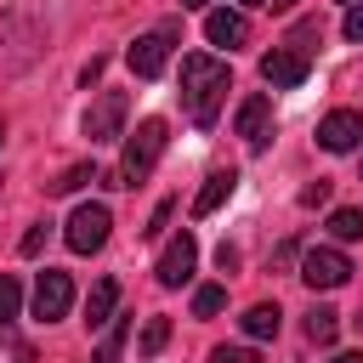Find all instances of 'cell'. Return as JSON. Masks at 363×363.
Listing matches in <instances>:
<instances>
[{
  "instance_id": "d590c367",
  "label": "cell",
  "mask_w": 363,
  "mask_h": 363,
  "mask_svg": "<svg viewBox=\"0 0 363 363\" xmlns=\"http://www.w3.org/2000/svg\"><path fill=\"white\" fill-rule=\"evenodd\" d=\"M357 170H363V164H357Z\"/></svg>"
},
{
  "instance_id": "603a6c76",
  "label": "cell",
  "mask_w": 363,
  "mask_h": 363,
  "mask_svg": "<svg viewBox=\"0 0 363 363\" xmlns=\"http://www.w3.org/2000/svg\"><path fill=\"white\" fill-rule=\"evenodd\" d=\"M210 363H261V357H255L250 346H216V352H210Z\"/></svg>"
},
{
  "instance_id": "cb8c5ba5",
  "label": "cell",
  "mask_w": 363,
  "mask_h": 363,
  "mask_svg": "<svg viewBox=\"0 0 363 363\" xmlns=\"http://www.w3.org/2000/svg\"><path fill=\"white\" fill-rule=\"evenodd\" d=\"M301 204H306V210H318V204H329V182L318 176L312 187H301Z\"/></svg>"
},
{
  "instance_id": "f546056e",
  "label": "cell",
  "mask_w": 363,
  "mask_h": 363,
  "mask_svg": "<svg viewBox=\"0 0 363 363\" xmlns=\"http://www.w3.org/2000/svg\"><path fill=\"white\" fill-rule=\"evenodd\" d=\"M335 363H363V352H340V357H335Z\"/></svg>"
},
{
  "instance_id": "277c9868",
  "label": "cell",
  "mask_w": 363,
  "mask_h": 363,
  "mask_svg": "<svg viewBox=\"0 0 363 363\" xmlns=\"http://www.w3.org/2000/svg\"><path fill=\"white\" fill-rule=\"evenodd\" d=\"M125 113H130V96H125V91H102V96L85 108L79 130H85L91 142H113V136L125 130Z\"/></svg>"
},
{
  "instance_id": "d6a6232c",
  "label": "cell",
  "mask_w": 363,
  "mask_h": 363,
  "mask_svg": "<svg viewBox=\"0 0 363 363\" xmlns=\"http://www.w3.org/2000/svg\"><path fill=\"white\" fill-rule=\"evenodd\" d=\"M238 6H272V0H238Z\"/></svg>"
},
{
  "instance_id": "9c48e42d",
  "label": "cell",
  "mask_w": 363,
  "mask_h": 363,
  "mask_svg": "<svg viewBox=\"0 0 363 363\" xmlns=\"http://www.w3.org/2000/svg\"><path fill=\"white\" fill-rule=\"evenodd\" d=\"M233 125H238L244 147H250V153H261V147L272 142V96H261V91H255V96H244V102H238V119H233Z\"/></svg>"
},
{
  "instance_id": "484cf974",
  "label": "cell",
  "mask_w": 363,
  "mask_h": 363,
  "mask_svg": "<svg viewBox=\"0 0 363 363\" xmlns=\"http://www.w3.org/2000/svg\"><path fill=\"white\" fill-rule=\"evenodd\" d=\"M17 250H23V255H40V250H45V221H40V227H28Z\"/></svg>"
},
{
  "instance_id": "83f0119b",
  "label": "cell",
  "mask_w": 363,
  "mask_h": 363,
  "mask_svg": "<svg viewBox=\"0 0 363 363\" xmlns=\"http://www.w3.org/2000/svg\"><path fill=\"white\" fill-rule=\"evenodd\" d=\"M289 261H295V238H289V244H278V250H272V272H284V267H289Z\"/></svg>"
},
{
  "instance_id": "4fadbf2b",
  "label": "cell",
  "mask_w": 363,
  "mask_h": 363,
  "mask_svg": "<svg viewBox=\"0 0 363 363\" xmlns=\"http://www.w3.org/2000/svg\"><path fill=\"white\" fill-rule=\"evenodd\" d=\"M233 187H238V170H210L204 187H199V199H193V216H216L233 199Z\"/></svg>"
},
{
  "instance_id": "30bf717a",
  "label": "cell",
  "mask_w": 363,
  "mask_h": 363,
  "mask_svg": "<svg viewBox=\"0 0 363 363\" xmlns=\"http://www.w3.org/2000/svg\"><path fill=\"white\" fill-rule=\"evenodd\" d=\"M193 261H199V244H193V233H176V238L164 244V255H159L153 278H159L164 289H182V284L193 278Z\"/></svg>"
},
{
  "instance_id": "6da1fadb",
  "label": "cell",
  "mask_w": 363,
  "mask_h": 363,
  "mask_svg": "<svg viewBox=\"0 0 363 363\" xmlns=\"http://www.w3.org/2000/svg\"><path fill=\"white\" fill-rule=\"evenodd\" d=\"M227 62L221 57H204V51H193V57H182V108H187V119L193 125H216V113H221V102H227Z\"/></svg>"
},
{
  "instance_id": "7a4b0ae2",
  "label": "cell",
  "mask_w": 363,
  "mask_h": 363,
  "mask_svg": "<svg viewBox=\"0 0 363 363\" xmlns=\"http://www.w3.org/2000/svg\"><path fill=\"white\" fill-rule=\"evenodd\" d=\"M164 142H170L164 119H142V125L125 136V153H119V170H113L108 187H142V182L153 176V164L164 159Z\"/></svg>"
},
{
  "instance_id": "8fae6325",
  "label": "cell",
  "mask_w": 363,
  "mask_h": 363,
  "mask_svg": "<svg viewBox=\"0 0 363 363\" xmlns=\"http://www.w3.org/2000/svg\"><path fill=\"white\" fill-rule=\"evenodd\" d=\"M301 278H306V289H340L352 278V261L340 250H306L301 255Z\"/></svg>"
},
{
  "instance_id": "4dcf8cb0",
  "label": "cell",
  "mask_w": 363,
  "mask_h": 363,
  "mask_svg": "<svg viewBox=\"0 0 363 363\" xmlns=\"http://www.w3.org/2000/svg\"><path fill=\"white\" fill-rule=\"evenodd\" d=\"M182 6H187V11H204V6H210V0H182Z\"/></svg>"
},
{
  "instance_id": "ffe728a7",
  "label": "cell",
  "mask_w": 363,
  "mask_h": 363,
  "mask_svg": "<svg viewBox=\"0 0 363 363\" xmlns=\"http://www.w3.org/2000/svg\"><path fill=\"white\" fill-rule=\"evenodd\" d=\"M17 306H23V284H17L11 272H0V329L17 318Z\"/></svg>"
},
{
  "instance_id": "2e32d148",
  "label": "cell",
  "mask_w": 363,
  "mask_h": 363,
  "mask_svg": "<svg viewBox=\"0 0 363 363\" xmlns=\"http://www.w3.org/2000/svg\"><path fill=\"white\" fill-rule=\"evenodd\" d=\"M335 335H340V312H329V306H312V312H306V340L329 346Z\"/></svg>"
},
{
  "instance_id": "ba28073f",
  "label": "cell",
  "mask_w": 363,
  "mask_h": 363,
  "mask_svg": "<svg viewBox=\"0 0 363 363\" xmlns=\"http://www.w3.org/2000/svg\"><path fill=\"white\" fill-rule=\"evenodd\" d=\"M306 74H312V62H306V51H295V45L261 57V79H267L272 91H295V85H306Z\"/></svg>"
},
{
  "instance_id": "52a82bcc",
  "label": "cell",
  "mask_w": 363,
  "mask_h": 363,
  "mask_svg": "<svg viewBox=\"0 0 363 363\" xmlns=\"http://www.w3.org/2000/svg\"><path fill=\"white\" fill-rule=\"evenodd\" d=\"M357 142H363V113L357 108H335V113L318 119V147L323 153H352Z\"/></svg>"
},
{
  "instance_id": "5b68a950",
  "label": "cell",
  "mask_w": 363,
  "mask_h": 363,
  "mask_svg": "<svg viewBox=\"0 0 363 363\" xmlns=\"http://www.w3.org/2000/svg\"><path fill=\"white\" fill-rule=\"evenodd\" d=\"M170 40H176V23H164V28L142 34V40L125 51L130 74H136V79H159V74H164V62H170Z\"/></svg>"
},
{
  "instance_id": "1f68e13d",
  "label": "cell",
  "mask_w": 363,
  "mask_h": 363,
  "mask_svg": "<svg viewBox=\"0 0 363 363\" xmlns=\"http://www.w3.org/2000/svg\"><path fill=\"white\" fill-rule=\"evenodd\" d=\"M272 6H278V11H295V6H301V0H272Z\"/></svg>"
},
{
  "instance_id": "d6986e66",
  "label": "cell",
  "mask_w": 363,
  "mask_h": 363,
  "mask_svg": "<svg viewBox=\"0 0 363 363\" xmlns=\"http://www.w3.org/2000/svg\"><path fill=\"white\" fill-rule=\"evenodd\" d=\"M221 306H227V289L221 284H199L193 289V318H216Z\"/></svg>"
},
{
  "instance_id": "44dd1931",
  "label": "cell",
  "mask_w": 363,
  "mask_h": 363,
  "mask_svg": "<svg viewBox=\"0 0 363 363\" xmlns=\"http://www.w3.org/2000/svg\"><path fill=\"white\" fill-rule=\"evenodd\" d=\"M85 182H96V164H68V170L51 182V193H79Z\"/></svg>"
},
{
  "instance_id": "7402d4cb",
  "label": "cell",
  "mask_w": 363,
  "mask_h": 363,
  "mask_svg": "<svg viewBox=\"0 0 363 363\" xmlns=\"http://www.w3.org/2000/svg\"><path fill=\"white\" fill-rule=\"evenodd\" d=\"M329 233H335V238H363V210H352V204L335 210V216H329Z\"/></svg>"
},
{
  "instance_id": "d4e9b609",
  "label": "cell",
  "mask_w": 363,
  "mask_h": 363,
  "mask_svg": "<svg viewBox=\"0 0 363 363\" xmlns=\"http://www.w3.org/2000/svg\"><path fill=\"white\" fill-rule=\"evenodd\" d=\"M340 28H346V40H363V0H357V6H346Z\"/></svg>"
},
{
  "instance_id": "836d02e7",
  "label": "cell",
  "mask_w": 363,
  "mask_h": 363,
  "mask_svg": "<svg viewBox=\"0 0 363 363\" xmlns=\"http://www.w3.org/2000/svg\"><path fill=\"white\" fill-rule=\"evenodd\" d=\"M0 142H6V125H0Z\"/></svg>"
},
{
  "instance_id": "8992f818",
  "label": "cell",
  "mask_w": 363,
  "mask_h": 363,
  "mask_svg": "<svg viewBox=\"0 0 363 363\" xmlns=\"http://www.w3.org/2000/svg\"><path fill=\"white\" fill-rule=\"evenodd\" d=\"M68 306H74V278L57 272V267H45L34 278V318L40 323H57V318H68Z\"/></svg>"
},
{
  "instance_id": "5bb4252c",
  "label": "cell",
  "mask_w": 363,
  "mask_h": 363,
  "mask_svg": "<svg viewBox=\"0 0 363 363\" xmlns=\"http://www.w3.org/2000/svg\"><path fill=\"white\" fill-rule=\"evenodd\" d=\"M113 312H119V284H113V278L91 284V295H85V323L102 329V323H113Z\"/></svg>"
},
{
  "instance_id": "7c38bea8",
  "label": "cell",
  "mask_w": 363,
  "mask_h": 363,
  "mask_svg": "<svg viewBox=\"0 0 363 363\" xmlns=\"http://www.w3.org/2000/svg\"><path fill=\"white\" fill-rule=\"evenodd\" d=\"M204 40H210V45H227V51H233V45H244V40H250V23H244V11H227V6H216V11L204 17Z\"/></svg>"
},
{
  "instance_id": "e0dca14e",
  "label": "cell",
  "mask_w": 363,
  "mask_h": 363,
  "mask_svg": "<svg viewBox=\"0 0 363 363\" xmlns=\"http://www.w3.org/2000/svg\"><path fill=\"white\" fill-rule=\"evenodd\" d=\"M164 340H170V318H147L142 335H136V357H159Z\"/></svg>"
},
{
  "instance_id": "ac0fdd59",
  "label": "cell",
  "mask_w": 363,
  "mask_h": 363,
  "mask_svg": "<svg viewBox=\"0 0 363 363\" xmlns=\"http://www.w3.org/2000/svg\"><path fill=\"white\" fill-rule=\"evenodd\" d=\"M125 335H130V323L113 312V323H108V335H102V346H96V357H91V363H119V352H125Z\"/></svg>"
},
{
  "instance_id": "9a60e30c",
  "label": "cell",
  "mask_w": 363,
  "mask_h": 363,
  "mask_svg": "<svg viewBox=\"0 0 363 363\" xmlns=\"http://www.w3.org/2000/svg\"><path fill=\"white\" fill-rule=\"evenodd\" d=\"M278 318H284V312H278V301H255L238 323H244V335H250V340H272V335H278Z\"/></svg>"
},
{
  "instance_id": "f1b7e54d",
  "label": "cell",
  "mask_w": 363,
  "mask_h": 363,
  "mask_svg": "<svg viewBox=\"0 0 363 363\" xmlns=\"http://www.w3.org/2000/svg\"><path fill=\"white\" fill-rule=\"evenodd\" d=\"M216 267H221V272H233V267H238V250H233V244H221V250H216Z\"/></svg>"
},
{
  "instance_id": "4316f807",
  "label": "cell",
  "mask_w": 363,
  "mask_h": 363,
  "mask_svg": "<svg viewBox=\"0 0 363 363\" xmlns=\"http://www.w3.org/2000/svg\"><path fill=\"white\" fill-rule=\"evenodd\" d=\"M164 227H170V199H164V204H159V210H153V221H147V238H159V233H164Z\"/></svg>"
},
{
  "instance_id": "3957f363",
  "label": "cell",
  "mask_w": 363,
  "mask_h": 363,
  "mask_svg": "<svg viewBox=\"0 0 363 363\" xmlns=\"http://www.w3.org/2000/svg\"><path fill=\"white\" fill-rule=\"evenodd\" d=\"M108 227H113V216H108V204H79L74 216H68V250L74 255H96L102 244H108Z\"/></svg>"
},
{
  "instance_id": "e575fe53",
  "label": "cell",
  "mask_w": 363,
  "mask_h": 363,
  "mask_svg": "<svg viewBox=\"0 0 363 363\" xmlns=\"http://www.w3.org/2000/svg\"><path fill=\"white\" fill-rule=\"evenodd\" d=\"M346 6H357V0H346Z\"/></svg>"
}]
</instances>
